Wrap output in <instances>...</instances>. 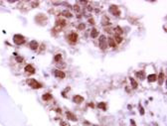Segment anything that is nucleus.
I'll list each match as a JSON object with an SVG mask.
<instances>
[{"label": "nucleus", "instance_id": "22", "mask_svg": "<svg viewBox=\"0 0 167 126\" xmlns=\"http://www.w3.org/2000/svg\"><path fill=\"white\" fill-rule=\"evenodd\" d=\"M63 15L65 16V17H68V18H70V17H72V14L69 12V11H67V10H65V11H63Z\"/></svg>", "mask_w": 167, "mask_h": 126}, {"label": "nucleus", "instance_id": "25", "mask_svg": "<svg viewBox=\"0 0 167 126\" xmlns=\"http://www.w3.org/2000/svg\"><path fill=\"white\" fill-rule=\"evenodd\" d=\"M73 8H74V10H75V11H77V12L80 11V6H79V5H74Z\"/></svg>", "mask_w": 167, "mask_h": 126}, {"label": "nucleus", "instance_id": "18", "mask_svg": "<svg viewBox=\"0 0 167 126\" xmlns=\"http://www.w3.org/2000/svg\"><path fill=\"white\" fill-rule=\"evenodd\" d=\"M114 42H115V44H120L121 42H122V38L120 36H118V35H115L114 38H113Z\"/></svg>", "mask_w": 167, "mask_h": 126}, {"label": "nucleus", "instance_id": "27", "mask_svg": "<svg viewBox=\"0 0 167 126\" xmlns=\"http://www.w3.org/2000/svg\"><path fill=\"white\" fill-rule=\"evenodd\" d=\"M89 23H90V24H95V20H94L93 18H90V19H89Z\"/></svg>", "mask_w": 167, "mask_h": 126}, {"label": "nucleus", "instance_id": "29", "mask_svg": "<svg viewBox=\"0 0 167 126\" xmlns=\"http://www.w3.org/2000/svg\"><path fill=\"white\" fill-rule=\"evenodd\" d=\"M130 123L132 124L131 126H135V123H134V121H133V120H131V121H130Z\"/></svg>", "mask_w": 167, "mask_h": 126}, {"label": "nucleus", "instance_id": "15", "mask_svg": "<svg viewBox=\"0 0 167 126\" xmlns=\"http://www.w3.org/2000/svg\"><path fill=\"white\" fill-rule=\"evenodd\" d=\"M136 77L140 80H144L145 79V74H144V72H137L136 73Z\"/></svg>", "mask_w": 167, "mask_h": 126}, {"label": "nucleus", "instance_id": "16", "mask_svg": "<svg viewBox=\"0 0 167 126\" xmlns=\"http://www.w3.org/2000/svg\"><path fill=\"white\" fill-rule=\"evenodd\" d=\"M90 36H91V38H97V36H98V32H97V29H93V30H91V32H90Z\"/></svg>", "mask_w": 167, "mask_h": 126}, {"label": "nucleus", "instance_id": "20", "mask_svg": "<svg viewBox=\"0 0 167 126\" xmlns=\"http://www.w3.org/2000/svg\"><path fill=\"white\" fill-rule=\"evenodd\" d=\"M104 26H105V25H108L110 24V19H108L106 16H104V18H103V23H102Z\"/></svg>", "mask_w": 167, "mask_h": 126}, {"label": "nucleus", "instance_id": "13", "mask_svg": "<svg viewBox=\"0 0 167 126\" xmlns=\"http://www.w3.org/2000/svg\"><path fill=\"white\" fill-rule=\"evenodd\" d=\"M67 116H68V118H69V119H71V120H73V121H77V117L75 116L72 112L67 111Z\"/></svg>", "mask_w": 167, "mask_h": 126}, {"label": "nucleus", "instance_id": "12", "mask_svg": "<svg viewBox=\"0 0 167 126\" xmlns=\"http://www.w3.org/2000/svg\"><path fill=\"white\" fill-rule=\"evenodd\" d=\"M106 42H107V43H108V46H111V48H114V47L116 46V44H115V42H114L113 38H108Z\"/></svg>", "mask_w": 167, "mask_h": 126}, {"label": "nucleus", "instance_id": "7", "mask_svg": "<svg viewBox=\"0 0 167 126\" xmlns=\"http://www.w3.org/2000/svg\"><path fill=\"white\" fill-rule=\"evenodd\" d=\"M25 72L30 73V74H33V73H35V69L32 65H27L26 66H25Z\"/></svg>", "mask_w": 167, "mask_h": 126}, {"label": "nucleus", "instance_id": "26", "mask_svg": "<svg viewBox=\"0 0 167 126\" xmlns=\"http://www.w3.org/2000/svg\"><path fill=\"white\" fill-rule=\"evenodd\" d=\"M139 109H140V114H141V115H143V114H144V110H143V108L140 106V107H139Z\"/></svg>", "mask_w": 167, "mask_h": 126}, {"label": "nucleus", "instance_id": "6", "mask_svg": "<svg viewBox=\"0 0 167 126\" xmlns=\"http://www.w3.org/2000/svg\"><path fill=\"white\" fill-rule=\"evenodd\" d=\"M54 74H55V77L58 78V79H65L66 78V73L64 72H62L61 70H55Z\"/></svg>", "mask_w": 167, "mask_h": 126}, {"label": "nucleus", "instance_id": "19", "mask_svg": "<svg viewBox=\"0 0 167 126\" xmlns=\"http://www.w3.org/2000/svg\"><path fill=\"white\" fill-rule=\"evenodd\" d=\"M42 98H43L45 101H48V100H51L52 99V95L50 93H45L43 96H42Z\"/></svg>", "mask_w": 167, "mask_h": 126}, {"label": "nucleus", "instance_id": "24", "mask_svg": "<svg viewBox=\"0 0 167 126\" xmlns=\"http://www.w3.org/2000/svg\"><path fill=\"white\" fill-rule=\"evenodd\" d=\"M99 108H102V109H104V110H105L106 109V106H105V103L104 102H101V103H98V105H97Z\"/></svg>", "mask_w": 167, "mask_h": 126}, {"label": "nucleus", "instance_id": "10", "mask_svg": "<svg viewBox=\"0 0 167 126\" xmlns=\"http://www.w3.org/2000/svg\"><path fill=\"white\" fill-rule=\"evenodd\" d=\"M29 46H30V48H31L32 50H37L38 47H39V45H38V43H37L36 41H31L30 44H29Z\"/></svg>", "mask_w": 167, "mask_h": 126}, {"label": "nucleus", "instance_id": "14", "mask_svg": "<svg viewBox=\"0 0 167 126\" xmlns=\"http://www.w3.org/2000/svg\"><path fill=\"white\" fill-rule=\"evenodd\" d=\"M122 30H121V28L119 27V26H118V27H115L114 28V33H115V35H118V36H120L121 34H122Z\"/></svg>", "mask_w": 167, "mask_h": 126}, {"label": "nucleus", "instance_id": "21", "mask_svg": "<svg viewBox=\"0 0 167 126\" xmlns=\"http://www.w3.org/2000/svg\"><path fill=\"white\" fill-rule=\"evenodd\" d=\"M54 60H55V62H56V63L60 62V61L62 60V55H61V54H58V55H56V56H55V59H54Z\"/></svg>", "mask_w": 167, "mask_h": 126}, {"label": "nucleus", "instance_id": "5", "mask_svg": "<svg viewBox=\"0 0 167 126\" xmlns=\"http://www.w3.org/2000/svg\"><path fill=\"white\" fill-rule=\"evenodd\" d=\"M110 12L115 16H119V14H120V10L118 9V7L115 6V5H111L110 7Z\"/></svg>", "mask_w": 167, "mask_h": 126}, {"label": "nucleus", "instance_id": "8", "mask_svg": "<svg viewBox=\"0 0 167 126\" xmlns=\"http://www.w3.org/2000/svg\"><path fill=\"white\" fill-rule=\"evenodd\" d=\"M73 100H74V102L80 104V103H82L84 101V97L81 96V95H75L74 98H73Z\"/></svg>", "mask_w": 167, "mask_h": 126}, {"label": "nucleus", "instance_id": "1", "mask_svg": "<svg viewBox=\"0 0 167 126\" xmlns=\"http://www.w3.org/2000/svg\"><path fill=\"white\" fill-rule=\"evenodd\" d=\"M27 83L28 85L32 87V88H41L42 87V85L40 82H38L36 80H34V79H28L27 80Z\"/></svg>", "mask_w": 167, "mask_h": 126}, {"label": "nucleus", "instance_id": "11", "mask_svg": "<svg viewBox=\"0 0 167 126\" xmlns=\"http://www.w3.org/2000/svg\"><path fill=\"white\" fill-rule=\"evenodd\" d=\"M164 78H165V74L161 72L160 73H159V75L157 77V79H158V82H159V85H162L163 83V81H164Z\"/></svg>", "mask_w": 167, "mask_h": 126}, {"label": "nucleus", "instance_id": "2", "mask_svg": "<svg viewBox=\"0 0 167 126\" xmlns=\"http://www.w3.org/2000/svg\"><path fill=\"white\" fill-rule=\"evenodd\" d=\"M13 41L16 45H22L25 43V38L20 34H16L13 37Z\"/></svg>", "mask_w": 167, "mask_h": 126}, {"label": "nucleus", "instance_id": "3", "mask_svg": "<svg viewBox=\"0 0 167 126\" xmlns=\"http://www.w3.org/2000/svg\"><path fill=\"white\" fill-rule=\"evenodd\" d=\"M98 45H99V48H101L102 50H105V49H106V47H107V42H106L105 36L102 35L101 37H99V43H98Z\"/></svg>", "mask_w": 167, "mask_h": 126}, {"label": "nucleus", "instance_id": "4", "mask_svg": "<svg viewBox=\"0 0 167 126\" xmlns=\"http://www.w3.org/2000/svg\"><path fill=\"white\" fill-rule=\"evenodd\" d=\"M68 41L71 44H76L77 41H78V34H76V33H74V32L69 34L68 35Z\"/></svg>", "mask_w": 167, "mask_h": 126}, {"label": "nucleus", "instance_id": "28", "mask_svg": "<svg viewBox=\"0 0 167 126\" xmlns=\"http://www.w3.org/2000/svg\"><path fill=\"white\" fill-rule=\"evenodd\" d=\"M84 28H85V25H84V24H81L79 26V29H84Z\"/></svg>", "mask_w": 167, "mask_h": 126}, {"label": "nucleus", "instance_id": "9", "mask_svg": "<svg viewBox=\"0 0 167 126\" xmlns=\"http://www.w3.org/2000/svg\"><path fill=\"white\" fill-rule=\"evenodd\" d=\"M156 80H157V75H156L155 73L149 74L148 77H147V80H148L149 82H153V81H155Z\"/></svg>", "mask_w": 167, "mask_h": 126}, {"label": "nucleus", "instance_id": "17", "mask_svg": "<svg viewBox=\"0 0 167 126\" xmlns=\"http://www.w3.org/2000/svg\"><path fill=\"white\" fill-rule=\"evenodd\" d=\"M66 25V22H65V20H57V26L59 27V28H62L63 26H65Z\"/></svg>", "mask_w": 167, "mask_h": 126}, {"label": "nucleus", "instance_id": "23", "mask_svg": "<svg viewBox=\"0 0 167 126\" xmlns=\"http://www.w3.org/2000/svg\"><path fill=\"white\" fill-rule=\"evenodd\" d=\"M130 82H131L132 86L134 87V88H135V87H137V82L134 80V79H131V78H130Z\"/></svg>", "mask_w": 167, "mask_h": 126}]
</instances>
